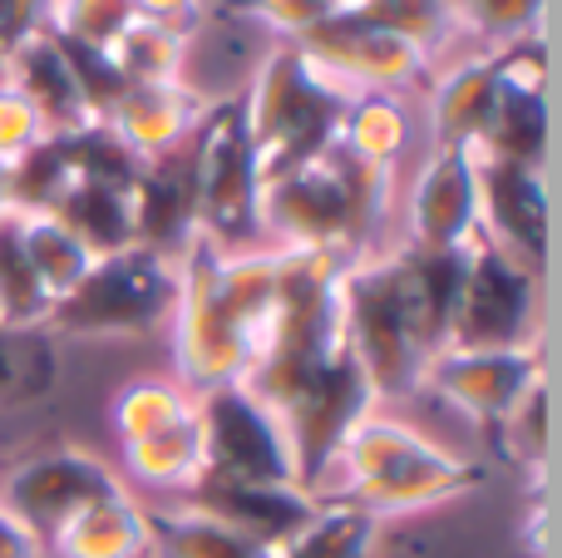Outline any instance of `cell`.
<instances>
[{
  "label": "cell",
  "mask_w": 562,
  "mask_h": 558,
  "mask_svg": "<svg viewBox=\"0 0 562 558\" xmlns=\"http://www.w3.org/2000/svg\"><path fill=\"white\" fill-rule=\"evenodd\" d=\"M45 549L55 558H138L148 554L144 510L128 500V490L114 500H99L85 514H75Z\"/></svg>",
  "instance_id": "obj_22"
},
{
  "label": "cell",
  "mask_w": 562,
  "mask_h": 558,
  "mask_svg": "<svg viewBox=\"0 0 562 558\" xmlns=\"http://www.w3.org/2000/svg\"><path fill=\"white\" fill-rule=\"evenodd\" d=\"M350 263L356 257L340 253H281L267 342L243 381L277 415L306 494H321L350 425L375 411L340 306V272Z\"/></svg>",
  "instance_id": "obj_1"
},
{
  "label": "cell",
  "mask_w": 562,
  "mask_h": 558,
  "mask_svg": "<svg viewBox=\"0 0 562 558\" xmlns=\"http://www.w3.org/2000/svg\"><path fill=\"white\" fill-rule=\"evenodd\" d=\"M375 534H380L375 514L356 510V504H340V500H321L316 514L272 558H370Z\"/></svg>",
  "instance_id": "obj_26"
},
{
  "label": "cell",
  "mask_w": 562,
  "mask_h": 558,
  "mask_svg": "<svg viewBox=\"0 0 562 558\" xmlns=\"http://www.w3.org/2000/svg\"><path fill=\"white\" fill-rule=\"evenodd\" d=\"M114 435L124 450L128 480L148 490H168L183 500L203 475V431H198V395L173 381H134L114 395Z\"/></svg>",
  "instance_id": "obj_9"
},
{
  "label": "cell",
  "mask_w": 562,
  "mask_h": 558,
  "mask_svg": "<svg viewBox=\"0 0 562 558\" xmlns=\"http://www.w3.org/2000/svg\"><path fill=\"white\" fill-rule=\"evenodd\" d=\"M203 109L207 104L183 79H173V85H128V94L119 99L109 124H114V134L148 164V158H164V154H173V148H183L188 138H193Z\"/></svg>",
  "instance_id": "obj_19"
},
{
  "label": "cell",
  "mask_w": 562,
  "mask_h": 558,
  "mask_svg": "<svg viewBox=\"0 0 562 558\" xmlns=\"http://www.w3.org/2000/svg\"><path fill=\"white\" fill-rule=\"evenodd\" d=\"M55 144L65 148V158H69L79 183H109V188L134 193L138 174H144V158L114 134V124H99V119L79 124L75 134H59Z\"/></svg>",
  "instance_id": "obj_28"
},
{
  "label": "cell",
  "mask_w": 562,
  "mask_h": 558,
  "mask_svg": "<svg viewBox=\"0 0 562 558\" xmlns=\"http://www.w3.org/2000/svg\"><path fill=\"white\" fill-rule=\"evenodd\" d=\"M109 59L119 65V75L128 85H173L183 75V59H188V40H178L173 30L164 25H148V20H128L119 30V40L104 49Z\"/></svg>",
  "instance_id": "obj_30"
},
{
  "label": "cell",
  "mask_w": 562,
  "mask_h": 558,
  "mask_svg": "<svg viewBox=\"0 0 562 558\" xmlns=\"http://www.w3.org/2000/svg\"><path fill=\"white\" fill-rule=\"evenodd\" d=\"M134 15L148 20V25L173 30L178 40H188L203 25V0H134Z\"/></svg>",
  "instance_id": "obj_40"
},
{
  "label": "cell",
  "mask_w": 562,
  "mask_h": 558,
  "mask_svg": "<svg viewBox=\"0 0 562 558\" xmlns=\"http://www.w3.org/2000/svg\"><path fill=\"white\" fill-rule=\"evenodd\" d=\"M350 15H360V20H370V25L390 30V35L409 40L425 59L459 30V20L449 15L445 0H360Z\"/></svg>",
  "instance_id": "obj_32"
},
{
  "label": "cell",
  "mask_w": 562,
  "mask_h": 558,
  "mask_svg": "<svg viewBox=\"0 0 562 558\" xmlns=\"http://www.w3.org/2000/svg\"><path fill=\"white\" fill-rule=\"evenodd\" d=\"M128 20H134V0H55L45 30L79 40L89 49H109Z\"/></svg>",
  "instance_id": "obj_34"
},
{
  "label": "cell",
  "mask_w": 562,
  "mask_h": 558,
  "mask_svg": "<svg viewBox=\"0 0 562 558\" xmlns=\"http://www.w3.org/2000/svg\"><path fill=\"white\" fill-rule=\"evenodd\" d=\"M281 247L223 253L207 237L178 257V302H173V366L188 395L243 386L267 342L277 306Z\"/></svg>",
  "instance_id": "obj_3"
},
{
  "label": "cell",
  "mask_w": 562,
  "mask_h": 558,
  "mask_svg": "<svg viewBox=\"0 0 562 558\" xmlns=\"http://www.w3.org/2000/svg\"><path fill=\"white\" fill-rule=\"evenodd\" d=\"M15 227H20V247H25L30 272H35V282L45 287L49 306H55L89 272L94 257L85 253V243L55 213H15Z\"/></svg>",
  "instance_id": "obj_25"
},
{
  "label": "cell",
  "mask_w": 562,
  "mask_h": 558,
  "mask_svg": "<svg viewBox=\"0 0 562 558\" xmlns=\"http://www.w3.org/2000/svg\"><path fill=\"white\" fill-rule=\"evenodd\" d=\"M203 431V475L233 484H296L291 445L277 415L247 386H217L198 395ZM301 490V484H296Z\"/></svg>",
  "instance_id": "obj_11"
},
{
  "label": "cell",
  "mask_w": 562,
  "mask_h": 558,
  "mask_svg": "<svg viewBox=\"0 0 562 558\" xmlns=\"http://www.w3.org/2000/svg\"><path fill=\"white\" fill-rule=\"evenodd\" d=\"M330 475H340V490L330 500L356 504L375 520L435 510V504L459 500L474 484H484V465L459 460L419 431L385 421L375 411L350 425V435L330 460Z\"/></svg>",
  "instance_id": "obj_5"
},
{
  "label": "cell",
  "mask_w": 562,
  "mask_h": 558,
  "mask_svg": "<svg viewBox=\"0 0 562 558\" xmlns=\"http://www.w3.org/2000/svg\"><path fill=\"white\" fill-rule=\"evenodd\" d=\"M193 178H188V144L164 158H148L134 183V243L164 257H183L193 243Z\"/></svg>",
  "instance_id": "obj_18"
},
{
  "label": "cell",
  "mask_w": 562,
  "mask_h": 558,
  "mask_svg": "<svg viewBox=\"0 0 562 558\" xmlns=\"http://www.w3.org/2000/svg\"><path fill=\"white\" fill-rule=\"evenodd\" d=\"M45 316H49V297L25 263L15 213H0V322L10 332H35V326H45Z\"/></svg>",
  "instance_id": "obj_31"
},
{
  "label": "cell",
  "mask_w": 562,
  "mask_h": 558,
  "mask_svg": "<svg viewBox=\"0 0 562 558\" xmlns=\"http://www.w3.org/2000/svg\"><path fill=\"white\" fill-rule=\"evenodd\" d=\"M291 45H296L301 59H306V65L346 99L395 94V89L415 85L429 65L409 40L390 35V30L370 25V20L350 15V10L336 15V20H321L316 30L296 35Z\"/></svg>",
  "instance_id": "obj_12"
},
{
  "label": "cell",
  "mask_w": 562,
  "mask_h": 558,
  "mask_svg": "<svg viewBox=\"0 0 562 558\" xmlns=\"http://www.w3.org/2000/svg\"><path fill=\"white\" fill-rule=\"evenodd\" d=\"M5 79L35 104L49 138L75 134L79 124H89V109H85V99H79L65 55H59L55 40H49V30H40L35 40H25V45L5 59Z\"/></svg>",
  "instance_id": "obj_20"
},
{
  "label": "cell",
  "mask_w": 562,
  "mask_h": 558,
  "mask_svg": "<svg viewBox=\"0 0 562 558\" xmlns=\"http://www.w3.org/2000/svg\"><path fill=\"white\" fill-rule=\"evenodd\" d=\"M479 237V154L435 148L409 188V243L419 253H454Z\"/></svg>",
  "instance_id": "obj_16"
},
{
  "label": "cell",
  "mask_w": 562,
  "mask_h": 558,
  "mask_svg": "<svg viewBox=\"0 0 562 558\" xmlns=\"http://www.w3.org/2000/svg\"><path fill=\"white\" fill-rule=\"evenodd\" d=\"M356 5L360 0H217V15H252L262 25H272L277 35L296 40L306 30H316L321 20H336Z\"/></svg>",
  "instance_id": "obj_35"
},
{
  "label": "cell",
  "mask_w": 562,
  "mask_h": 558,
  "mask_svg": "<svg viewBox=\"0 0 562 558\" xmlns=\"http://www.w3.org/2000/svg\"><path fill=\"white\" fill-rule=\"evenodd\" d=\"M49 40H55V49L65 55V65H69V75H75V89H79V99H85L89 119L109 124V114L119 109V99L128 94V79L119 75V65L104 55V49H89V45H79V40L55 35V30H49Z\"/></svg>",
  "instance_id": "obj_33"
},
{
  "label": "cell",
  "mask_w": 562,
  "mask_h": 558,
  "mask_svg": "<svg viewBox=\"0 0 562 558\" xmlns=\"http://www.w3.org/2000/svg\"><path fill=\"white\" fill-rule=\"evenodd\" d=\"M494 445H504L518 465H543L548 460V386L538 381L524 401L514 405L504 425H498Z\"/></svg>",
  "instance_id": "obj_37"
},
{
  "label": "cell",
  "mask_w": 562,
  "mask_h": 558,
  "mask_svg": "<svg viewBox=\"0 0 562 558\" xmlns=\"http://www.w3.org/2000/svg\"><path fill=\"white\" fill-rule=\"evenodd\" d=\"M346 109H350V99L336 94V89L301 59V49L291 45V40H281L272 55L262 59L252 89L243 94L257 183H277V178L316 164L340 138Z\"/></svg>",
  "instance_id": "obj_6"
},
{
  "label": "cell",
  "mask_w": 562,
  "mask_h": 558,
  "mask_svg": "<svg viewBox=\"0 0 562 558\" xmlns=\"http://www.w3.org/2000/svg\"><path fill=\"white\" fill-rule=\"evenodd\" d=\"M148 524V554L154 558H272L267 549H257L252 539L233 534L227 524L207 520L193 510H144Z\"/></svg>",
  "instance_id": "obj_24"
},
{
  "label": "cell",
  "mask_w": 562,
  "mask_h": 558,
  "mask_svg": "<svg viewBox=\"0 0 562 558\" xmlns=\"http://www.w3.org/2000/svg\"><path fill=\"white\" fill-rule=\"evenodd\" d=\"M55 217L85 243L89 257H109L134 247V193L109 183H75Z\"/></svg>",
  "instance_id": "obj_23"
},
{
  "label": "cell",
  "mask_w": 562,
  "mask_h": 558,
  "mask_svg": "<svg viewBox=\"0 0 562 558\" xmlns=\"http://www.w3.org/2000/svg\"><path fill=\"white\" fill-rule=\"evenodd\" d=\"M114 494H124V480L104 460L59 445V450H40L20 460L0 480V510L15 514L45 549L75 514H85L99 500H114Z\"/></svg>",
  "instance_id": "obj_13"
},
{
  "label": "cell",
  "mask_w": 562,
  "mask_h": 558,
  "mask_svg": "<svg viewBox=\"0 0 562 558\" xmlns=\"http://www.w3.org/2000/svg\"><path fill=\"white\" fill-rule=\"evenodd\" d=\"M316 504H321L316 494L296 490V484H233V480H207V475H198V484L183 494V510L227 524L233 534L252 539L267 554H277L316 514Z\"/></svg>",
  "instance_id": "obj_17"
},
{
  "label": "cell",
  "mask_w": 562,
  "mask_h": 558,
  "mask_svg": "<svg viewBox=\"0 0 562 558\" xmlns=\"http://www.w3.org/2000/svg\"><path fill=\"white\" fill-rule=\"evenodd\" d=\"M479 233L498 243L508 257L543 277L548 243H553V213H548L543 168L508 164V158H479Z\"/></svg>",
  "instance_id": "obj_15"
},
{
  "label": "cell",
  "mask_w": 562,
  "mask_h": 558,
  "mask_svg": "<svg viewBox=\"0 0 562 558\" xmlns=\"http://www.w3.org/2000/svg\"><path fill=\"white\" fill-rule=\"evenodd\" d=\"M469 247L454 253H370L340 272V306L356 361L375 401L419 391L425 366L449 346L454 306L464 292Z\"/></svg>",
  "instance_id": "obj_2"
},
{
  "label": "cell",
  "mask_w": 562,
  "mask_h": 558,
  "mask_svg": "<svg viewBox=\"0 0 562 558\" xmlns=\"http://www.w3.org/2000/svg\"><path fill=\"white\" fill-rule=\"evenodd\" d=\"M454 351H524L538 346V272L484 233L469 243L464 292L449 326Z\"/></svg>",
  "instance_id": "obj_10"
},
{
  "label": "cell",
  "mask_w": 562,
  "mask_h": 558,
  "mask_svg": "<svg viewBox=\"0 0 562 558\" xmlns=\"http://www.w3.org/2000/svg\"><path fill=\"white\" fill-rule=\"evenodd\" d=\"M390 203V168L366 164L346 144H330L316 164L262 183V237L281 253H340L370 257Z\"/></svg>",
  "instance_id": "obj_4"
},
{
  "label": "cell",
  "mask_w": 562,
  "mask_h": 558,
  "mask_svg": "<svg viewBox=\"0 0 562 558\" xmlns=\"http://www.w3.org/2000/svg\"><path fill=\"white\" fill-rule=\"evenodd\" d=\"M178 302V257L154 247L94 257L89 272L49 306L45 332L65 336H148L173 316Z\"/></svg>",
  "instance_id": "obj_8"
},
{
  "label": "cell",
  "mask_w": 562,
  "mask_h": 558,
  "mask_svg": "<svg viewBox=\"0 0 562 558\" xmlns=\"http://www.w3.org/2000/svg\"><path fill=\"white\" fill-rule=\"evenodd\" d=\"M538 381H543V351L538 346H524V351H454V346H445L425 366L419 386L445 395L479 431L498 435V425L514 415V405Z\"/></svg>",
  "instance_id": "obj_14"
},
{
  "label": "cell",
  "mask_w": 562,
  "mask_h": 558,
  "mask_svg": "<svg viewBox=\"0 0 562 558\" xmlns=\"http://www.w3.org/2000/svg\"><path fill=\"white\" fill-rule=\"evenodd\" d=\"M340 144L350 154H360L366 164L380 168H395V158L405 154L409 144V114L395 94H366V99H350L346 109V124H340Z\"/></svg>",
  "instance_id": "obj_29"
},
{
  "label": "cell",
  "mask_w": 562,
  "mask_h": 558,
  "mask_svg": "<svg viewBox=\"0 0 562 558\" xmlns=\"http://www.w3.org/2000/svg\"><path fill=\"white\" fill-rule=\"evenodd\" d=\"M0 75H5V69H0Z\"/></svg>",
  "instance_id": "obj_43"
},
{
  "label": "cell",
  "mask_w": 562,
  "mask_h": 558,
  "mask_svg": "<svg viewBox=\"0 0 562 558\" xmlns=\"http://www.w3.org/2000/svg\"><path fill=\"white\" fill-rule=\"evenodd\" d=\"M188 178H193V223L223 253H257L262 247V183L252 164L243 94L217 99L203 109L188 138Z\"/></svg>",
  "instance_id": "obj_7"
},
{
  "label": "cell",
  "mask_w": 562,
  "mask_h": 558,
  "mask_svg": "<svg viewBox=\"0 0 562 558\" xmlns=\"http://www.w3.org/2000/svg\"><path fill=\"white\" fill-rule=\"evenodd\" d=\"M49 5L55 0H0V69L25 40H35L49 25Z\"/></svg>",
  "instance_id": "obj_39"
},
{
  "label": "cell",
  "mask_w": 562,
  "mask_h": 558,
  "mask_svg": "<svg viewBox=\"0 0 562 558\" xmlns=\"http://www.w3.org/2000/svg\"><path fill=\"white\" fill-rule=\"evenodd\" d=\"M543 5L548 0H469L459 10V30H469L479 40L514 45V40L543 35Z\"/></svg>",
  "instance_id": "obj_36"
},
{
  "label": "cell",
  "mask_w": 562,
  "mask_h": 558,
  "mask_svg": "<svg viewBox=\"0 0 562 558\" xmlns=\"http://www.w3.org/2000/svg\"><path fill=\"white\" fill-rule=\"evenodd\" d=\"M498 55L469 59L435 89V148H479L498 99Z\"/></svg>",
  "instance_id": "obj_21"
},
{
  "label": "cell",
  "mask_w": 562,
  "mask_h": 558,
  "mask_svg": "<svg viewBox=\"0 0 562 558\" xmlns=\"http://www.w3.org/2000/svg\"><path fill=\"white\" fill-rule=\"evenodd\" d=\"M138 558H154V554H138Z\"/></svg>",
  "instance_id": "obj_42"
},
{
  "label": "cell",
  "mask_w": 562,
  "mask_h": 558,
  "mask_svg": "<svg viewBox=\"0 0 562 558\" xmlns=\"http://www.w3.org/2000/svg\"><path fill=\"white\" fill-rule=\"evenodd\" d=\"M45 134V119L35 114V104H30L25 94H20L15 85H10L5 75H0V164H15L25 148H35Z\"/></svg>",
  "instance_id": "obj_38"
},
{
  "label": "cell",
  "mask_w": 562,
  "mask_h": 558,
  "mask_svg": "<svg viewBox=\"0 0 562 558\" xmlns=\"http://www.w3.org/2000/svg\"><path fill=\"white\" fill-rule=\"evenodd\" d=\"M0 558H45L40 539L15 520V514L0 510Z\"/></svg>",
  "instance_id": "obj_41"
},
{
  "label": "cell",
  "mask_w": 562,
  "mask_h": 558,
  "mask_svg": "<svg viewBox=\"0 0 562 558\" xmlns=\"http://www.w3.org/2000/svg\"><path fill=\"white\" fill-rule=\"evenodd\" d=\"M75 183L79 178L69 168L65 148L55 138H40L35 148H25L5 168V213H55Z\"/></svg>",
  "instance_id": "obj_27"
}]
</instances>
